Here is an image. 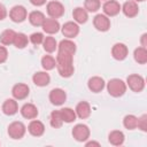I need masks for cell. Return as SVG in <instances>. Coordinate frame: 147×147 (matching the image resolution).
Listing matches in <instances>:
<instances>
[{"mask_svg":"<svg viewBox=\"0 0 147 147\" xmlns=\"http://www.w3.org/2000/svg\"><path fill=\"white\" fill-rule=\"evenodd\" d=\"M74 55L69 52L65 51H60L57 49V55H56V68L61 77L69 78L72 76L75 68H74Z\"/></svg>","mask_w":147,"mask_h":147,"instance_id":"1","label":"cell"},{"mask_svg":"<svg viewBox=\"0 0 147 147\" xmlns=\"http://www.w3.org/2000/svg\"><path fill=\"white\" fill-rule=\"evenodd\" d=\"M107 91L114 98H119L126 92V83L119 78H113L107 83Z\"/></svg>","mask_w":147,"mask_h":147,"instance_id":"2","label":"cell"},{"mask_svg":"<svg viewBox=\"0 0 147 147\" xmlns=\"http://www.w3.org/2000/svg\"><path fill=\"white\" fill-rule=\"evenodd\" d=\"M126 85L130 87L131 91L139 93L145 88V79L142 76L137 75V74H132L130 76H127L126 78Z\"/></svg>","mask_w":147,"mask_h":147,"instance_id":"3","label":"cell"},{"mask_svg":"<svg viewBox=\"0 0 147 147\" xmlns=\"http://www.w3.org/2000/svg\"><path fill=\"white\" fill-rule=\"evenodd\" d=\"M25 132H26V126L18 121L10 123L8 126V134L11 139H21L24 137Z\"/></svg>","mask_w":147,"mask_h":147,"instance_id":"4","label":"cell"},{"mask_svg":"<svg viewBox=\"0 0 147 147\" xmlns=\"http://www.w3.org/2000/svg\"><path fill=\"white\" fill-rule=\"evenodd\" d=\"M26 17H28V11L24 6L16 5L9 11V18L15 23H22L26 20Z\"/></svg>","mask_w":147,"mask_h":147,"instance_id":"5","label":"cell"},{"mask_svg":"<svg viewBox=\"0 0 147 147\" xmlns=\"http://www.w3.org/2000/svg\"><path fill=\"white\" fill-rule=\"evenodd\" d=\"M71 133H72V137L75 138V140H77L79 142H84L90 138V133L91 132H90V129H88L87 125L77 124V125L74 126Z\"/></svg>","mask_w":147,"mask_h":147,"instance_id":"6","label":"cell"},{"mask_svg":"<svg viewBox=\"0 0 147 147\" xmlns=\"http://www.w3.org/2000/svg\"><path fill=\"white\" fill-rule=\"evenodd\" d=\"M47 14L52 18H59L64 14V6L60 1H49L46 6Z\"/></svg>","mask_w":147,"mask_h":147,"instance_id":"7","label":"cell"},{"mask_svg":"<svg viewBox=\"0 0 147 147\" xmlns=\"http://www.w3.org/2000/svg\"><path fill=\"white\" fill-rule=\"evenodd\" d=\"M93 25L98 31L106 32L110 29V20L105 14H98L93 18Z\"/></svg>","mask_w":147,"mask_h":147,"instance_id":"8","label":"cell"},{"mask_svg":"<svg viewBox=\"0 0 147 147\" xmlns=\"http://www.w3.org/2000/svg\"><path fill=\"white\" fill-rule=\"evenodd\" d=\"M49 101L54 106H62L67 100V93L62 88H53L49 92Z\"/></svg>","mask_w":147,"mask_h":147,"instance_id":"9","label":"cell"},{"mask_svg":"<svg viewBox=\"0 0 147 147\" xmlns=\"http://www.w3.org/2000/svg\"><path fill=\"white\" fill-rule=\"evenodd\" d=\"M61 31H62V34L65 38L72 39V38H75V37L78 36V33H79V26H78V24L76 22L69 21V22H65L62 25Z\"/></svg>","mask_w":147,"mask_h":147,"instance_id":"10","label":"cell"},{"mask_svg":"<svg viewBox=\"0 0 147 147\" xmlns=\"http://www.w3.org/2000/svg\"><path fill=\"white\" fill-rule=\"evenodd\" d=\"M29 93H30L29 86L23 83H18V84L14 85L11 88V94L15 100H24L25 98H28Z\"/></svg>","mask_w":147,"mask_h":147,"instance_id":"11","label":"cell"},{"mask_svg":"<svg viewBox=\"0 0 147 147\" xmlns=\"http://www.w3.org/2000/svg\"><path fill=\"white\" fill-rule=\"evenodd\" d=\"M103 14L108 17L116 16L121 11V5L115 0H107L102 6Z\"/></svg>","mask_w":147,"mask_h":147,"instance_id":"12","label":"cell"},{"mask_svg":"<svg viewBox=\"0 0 147 147\" xmlns=\"http://www.w3.org/2000/svg\"><path fill=\"white\" fill-rule=\"evenodd\" d=\"M127 54H129V49L126 45L122 42H116L111 48V55L117 61H123L124 59H126Z\"/></svg>","mask_w":147,"mask_h":147,"instance_id":"13","label":"cell"},{"mask_svg":"<svg viewBox=\"0 0 147 147\" xmlns=\"http://www.w3.org/2000/svg\"><path fill=\"white\" fill-rule=\"evenodd\" d=\"M121 10L126 17H136L139 13V7L134 0H129L121 6Z\"/></svg>","mask_w":147,"mask_h":147,"instance_id":"14","label":"cell"},{"mask_svg":"<svg viewBox=\"0 0 147 147\" xmlns=\"http://www.w3.org/2000/svg\"><path fill=\"white\" fill-rule=\"evenodd\" d=\"M28 131L33 137H41L45 132V125L42 122L33 118L28 125Z\"/></svg>","mask_w":147,"mask_h":147,"instance_id":"15","label":"cell"},{"mask_svg":"<svg viewBox=\"0 0 147 147\" xmlns=\"http://www.w3.org/2000/svg\"><path fill=\"white\" fill-rule=\"evenodd\" d=\"M106 86V83L103 80V78L99 77V76H94V77H91L87 82V87L90 91L94 92V93H99L101 92Z\"/></svg>","mask_w":147,"mask_h":147,"instance_id":"16","label":"cell"},{"mask_svg":"<svg viewBox=\"0 0 147 147\" xmlns=\"http://www.w3.org/2000/svg\"><path fill=\"white\" fill-rule=\"evenodd\" d=\"M41 28H42V30H44L46 33H48V34H54V33H56V32L60 30V23H59V21H57L56 18L49 17V18H45V21H44Z\"/></svg>","mask_w":147,"mask_h":147,"instance_id":"17","label":"cell"},{"mask_svg":"<svg viewBox=\"0 0 147 147\" xmlns=\"http://www.w3.org/2000/svg\"><path fill=\"white\" fill-rule=\"evenodd\" d=\"M32 82L39 87L47 86L51 82V76L46 71H38L32 76Z\"/></svg>","mask_w":147,"mask_h":147,"instance_id":"18","label":"cell"},{"mask_svg":"<svg viewBox=\"0 0 147 147\" xmlns=\"http://www.w3.org/2000/svg\"><path fill=\"white\" fill-rule=\"evenodd\" d=\"M75 113L82 119H85V118L90 117V115H91V106H90V103L86 102V101H80L79 103H77Z\"/></svg>","mask_w":147,"mask_h":147,"instance_id":"19","label":"cell"},{"mask_svg":"<svg viewBox=\"0 0 147 147\" xmlns=\"http://www.w3.org/2000/svg\"><path fill=\"white\" fill-rule=\"evenodd\" d=\"M21 115L26 119H33L38 116V109L33 103H25L21 108Z\"/></svg>","mask_w":147,"mask_h":147,"instance_id":"20","label":"cell"},{"mask_svg":"<svg viewBox=\"0 0 147 147\" xmlns=\"http://www.w3.org/2000/svg\"><path fill=\"white\" fill-rule=\"evenodd\" d=\"M2 111L7 116H13L18 111V105L15 99H7L2 103Z\"/></svg>","mask_w":147,"mask_h":147,"instance_id":"21","label":"cell"},{"mask_svg":"<svg viewBox=\"0 0 147 147\" xmlns=\"http://www.w3.org/2000/svg\"><path fill=\"white\" fill-rule=\"evenodd\" d=\"M72 17L77 24H84L88 20V11L83 7H76L72 11Z\"/></svg>","mask_w":147,"mask_h":147,"instance_id":"22","label":"cell"},{"mask_svg":"<svg viewBox=\"0 0 147 147\" xmlns=\"http://www.w3.org/2000/svg\"><path fill=\"white\" fill-rule=\"evenodd\" d=\"M28 18H29V22L33 26H41L46 17H45L44 13H41L40 10H33L29 14Z\"/></svg>","mask_w":147,"mask_h":147,"instance_id":"23","label":"cell"},{"mask_svg":"<svg viewBox=\"0 0 147 147\" xmlns=\"http://www.w3.org/2000/svg\"><path fill=\"white\" fill-rule=\"evenodd\" d=\"M108 140H109V142H110L111 145H114V146H121V145H123V142H124V140H125V136H124V133H123L122 131H119V130H114V131H111V132L109 133Z\"/></svg>","mask_w":147,"mask_h":147,"instance_id":"24","label":"cell"},{"mask_svg":"<svg viewBox=\"0 0 147 147\" xmlns=\"http://www.w3.org/2000/svg\"><path fill=\"white\" fill-rule=\"evenodd\" d=\"M16 36V32L11 29H6L5 31L1 32L0 34V42L3 45V46H8V45H11L14 42V38Z\"/></svg>","mask_w":147,"mask_h":147,"instance_id":"25","label":"cell"},{"mask_svg":"<svg viewBox=\"0 0 147 147\" xmlns=\"http://www.w3.org/2000/svg\"><path fill=\"white\" fill-rule=\"evenodd\" d=\"M59 111H60V115L62 117L63 123H72L76 119V117H77L75 110L71 109V108H68V107L67 108H62Z\"/></svg>","mask_w":147,"mask_h":147,"instance_id":"26","label":"cell"},{"mask_svg":"<svg viewBox=\"0 0 147 147\" xmlns=\"http://www.w3.org/2000/svg\"><path fill=\"white\" fill-rule=\"evenodd\" d=\"M57 49L60 51H65V52H69L71 54H75L76 53V44L71 40V39H63L60 41V44L57 45Z\"/></svg>","mask_w":147,"mask_h":147,"instance_id":"27","label":"cell"},{"mask_svg":"<svg viewBox=\"0 0 147 147\" xmlns=\"http://www.w3.org/2000/svg\"><path fill=\"white\" fill-rule=\"evenodd\" d=\"M134 61L139 64H145L147 62V49L146 47H138L133 52Z\"/></svg>","mask_w":147,"mask_h":147,"instance_id":"28","label":"cell"},{"mask_svg":"<svg viewBox=\"0 0 147 147\" xmlns=\"http://www.w3.org/2000/svg\"><path fill=\"white\" fill-rule=\"evenodd\" d=\"M28 42H29V40H28V36L26 34H24L22 32H18V33L16 32V36H15L14 42H13V45L16 48H20V49L25 48L28 46Z\"/></svg>","mask_w":147,"mask_h":147,"instance_id":"29","label":"cell"},{"mask_svg":"<svg viewBox=\"0 0 147 147\" xmlns=\"http://www.w3.org/2000/svg\"><path fill=\"white\" fill-rule=\"evenodd\" d=\"M42 46H44V49L47 52V53H53L57 49V42L55 40V38L53 37H45L44 38V41H42Z\"/></svg>","mask_w":147,"mask_h":147,"instance_id":"30","label":"cell"},{"mask_svg":"<svg viewBox=\"0 0 147 147\" xmlns=\"http://www.w3.org/2000/svg\"><path fill=\"white\" fill-rule=\"evenodd\" d=\"M123 125L127 130H134L138 126V117L134 115H126L123 118Z\"/></svg>","mask_w":147,"mask_h":147,"instance_id":"31","label":"cell"},{"mask_svg":"<svg viewBox=\"0 0 147 147\" xmlns=\"http://www.w3.org/2000/svg\"><path fill=\"white\" fill-rule=\"evenodd\" d=\"M49 123H51V126L54 127V129H59L62 126L63 124V121H62V117L60 115V111L59 110H54L51 113V117H49Z\"/></svg>","mask_w":147,"mask_h":147,"instance_id":"32","label":"cell"},{"mask_svg":"<svg viewBox=\"0 0 147 147\" xmlns=\"http://www.w3.org/2000/svg\"><path fill=\"white\" fill-rule=\"evenodd\" d=\"M41 67L47 71V70H52L56 67V61L52 55H44L41 57Z\"/></svg>","mask_w":147,"mask_h":147,"instance_id":"33","label":"cell"},{"mask_svg":"<svg viewBox=\"0 0 147 147\" xmlns=\"http://www.w3.org/2000/svg\"><path fill=\"white\" fill-rule=\"evenodd\" d=\"M101 2L100 0H85L84 2V8L86 9V11L90 13H95L100 9Z\"/></svg>","mask_w":147,"mask_h":147,"instance_id":"34","label":"cell"},{"mask_svg":"<svg viewBox=\"0 0 147 147\" xmlns=\"http://www.w3.org/2000/svg\"><path fill=\"white\" fill-rule=\"evenodd\" d=\"M44 34L41 32H33L31 36H30V41L33 44V45H40L42 44L44 41Z\"/></svg>","mask_w":147,"mask_h":147,"instance_id":"35","label":"cell"},{"mask_svg":"<svg viewBox=\"0 0 147 147\" xmlns=\"http://www.w3.org/2000/svg\"><path fill=\"white\" fill-rule=\"evenodd\" d=\"M137 127L144 132L147 131V115L146 114H144L141 117H138V126Z\"/></svg>","mask_w":147,"mask_h":147,"instance_id":"36","label":"cell"},{"mask_svg":"<svg viewBox=\"0 0 147 147\" xmlns=\"http://www.w3.org/2000/svg\"><path fill=\"white\" fill-rule=\"evenodd\" d=\"M8 59V51L5 46H0V63L6 62Z\"/></svg>","mask_w":147,"mask_h":147,"instance_id":"37","label":"cell"},{"mask_svg":"<svg viewBox=\"0 0 147 147\" xmlns=\"http://www.w3.org/2000/svg\"><path fill=\"white\" fill-rule=\"evenodd\" d=\"M7 15H8V13H7V8H6L2 3H0V21L5 20V18L7 17Z\"/></svg>","mask_w":147,"mask_h":147,"instance_id":"38","label":"cell"},{"mask_svg":"<svg viewBox=\"0 0 147 147\" xmlns=\"http://www.w3.org/2000/svg\"><path fill=\"white\" fill-rule=\"evenodd\" d=\"M30 2H31L33 6L40 7V6H42V5L46 3V0H30Z\"/></svg>","mask_w":147,"mask_h":147,"instance_id":"39","label":"cell"},{"mask_svg":"<svg viewBox=\"0 0 147 147\" xmlns=\"http://www.w3.org/2000/svg\"><path fill=\"white\" fill-rule=\"evenodd\" d=\"M146 39H147V33H144V34L141 36V47H146V46H147Z\"/></svg>","mask_w":147,"mask_h":147,"instance_id":"40","label":"cell"},{"mask_svg":"<svg viewBox=\"0 0 147 147\" xmlns=\"http://www.w3.org/2000/svg\"><path fill=\"white\" fill-rule=\"evenodd\" d=\"M85 145H86V146H92V145H95V146H100V144H99V142H96V141H88V142H86Z\"/></svg>","mask_w":147,"mask_h":147,"instance_id":"41","label":"cell"},{"mask_svg":"<svg viewBox=\"0 0 147 147\" xmlns=\"http://www.w3.org/2000/svg\"><path fill=\"white\" fill-rule=\"evenodd\" d=\"M136 2H142V1H145V0H134Z\"/></svg>","mask_w":147,"mask_h":147,"instance_id":"42","label":"cell"}]
</instances>
